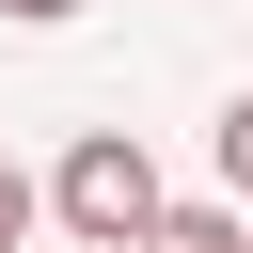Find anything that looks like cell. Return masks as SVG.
Listing matches in <instances>:
<instances>
[{"label":"cell","mask_w":253,"mask_h":253,"mask_svg":"<svg viewBox=\"0 0 253 253\" xmlns=\"http://www.w3.org/2000/svg\"><path fill=\"white\" fill-rule=\"evenodd\" d=\"M47 221H63V237H95V253H158V237H174V206H158V158H142L126 126H79V142H63V174H47Z\"/></svg>","instance_id":"obj_1"},{"label":"cell","mask_w":253,"mask_h":253,"mask_svg":"<svg viewBox=\"0 0 253 253\" xmlns=\"http://www.w3.org/2000/svg\"><path fill=\"white\" fill-rule=\"evenodd\" d=\"M158 253H253V221H237V206H174V237H158Z\"/></svg>","instance_id":"obj_2"},{"label":"cell","mask_w":253,"mask_h":253,"mask_svg":"<svg viewBox=\"0 0 253 253\" xmlns=\"http://www.w3.org/2000/svg\"><path fill=\"white\" fill-rule=\"evenodd\" d=\"M221 190H237V206H253V95H237V111H221Z\"/></svg>","instance_id":"obj_3"},{"label":"cell","mask_w":253,"mask_h":253,"mask_svg":"<svg viewBox=\"0 0 253 253\" xmlns=\"http://www.w3.org/2000/svg\"><path fill=\"white\" fill-rule=\"evenodd\" d=\"M32 221H47V190H32V174H16V158H0V253H16V237H32Z\"/></svg>","instance_id":"obj_4"},{"label":"cell","mask_w":253,"mask_h":253,"mask_svg":"<svg viewBox=\"0 0 253 253\" xmlns=\"http://www.w3.org/2000/svg\"><path fill=\"white\" fill-rule=\"evenodd\" d=\"M0 16H32V32H47V16H79V0H0Z\"/></svg>","instance_id":"obj_5"}]
</instances>
